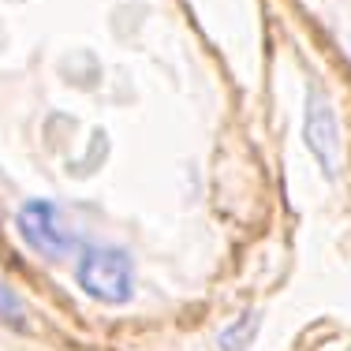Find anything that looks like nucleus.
<instances>
[{
	"label": "nucleus",
	"instance_id": "obj_1",
	"mask_svg": "<svg viewBox=\"0 0 351 351\" xmlns=\"http://www.w3.org/2000/svg\"><path fill=\"white\" fill-rule=\"evenodd\" d=\"M75 280L90 299H97L105 306H123L135 295V265H131L128 250L120 247L82 250L79 265H75Z\"/></svg>",
	"mask_w": 351,
	"mask_h": 351
},
{
	"label": "nucleus",
	"instance_id": "obj_4",
	"mask_svg": "<svg viewBox=\"0 0 351 351\" xmlns=\"http://www.w3.org/2000/svg\"><path fill=\"white\" fill-rule=\"evenodd\" d=\"M258 325H262V314L258 311L243 314L236 325H228V329L221 332V348L224 351H247L250 340H254V332H258Z\"/></svg>",
	"mask_w": 351,
	"mask_h": 351
},
{
	"label": "nucleus",
	"instance_id": "obj_2",
	"mask_svg": "<svg viewBox=\"0 0 351 351\" xmlns=\"http://www.w3.org/2000/svg\"><path fill=\"white\" fill-rule=\"evenodd\" d=\"M15 224H19V236L27 239V247L34 250V254H41L45 262H60V258L71 254L75 236H71L68 221H64L60 206L49 202V198H30V202H23Z\"/></svg>",
	"mask_w": 351,
	"mask_h": 351
},
{
	"label": "nucleus",
	"instance_id": "obj_5",
	"mask_svg": "<svg viewBox=\"0 0 351 351\" xmlns=\"http://www.w3.org/2000/svg\"><path fill=\"white\" fill-rule=\"evenodd\" d=\"M19 314H23V303H19V295H15V291L8 288L4 280H0V317H8V322H15Z\"/></svg>",
	"mask_w": 351,
	"mask_h": 351
},
{
	"label": "nucleus",
	"instance_id": "obj_3",
	"mask_svg": "<svg viewBox=\"0 0 351 351\" xmlns=\"http://www.w3.org/2000/svg\"><path fill=\"white\" fill-rule=\"evenodd\" d=\"M303 138H306V149L314 154V161L322 165V172L332 180L337 169H340V123H337V108H332V101L317 86L306 94Z\"/></svg>",
	"mask_w": 351,
	"mask_h": 351
}]
</instances>
